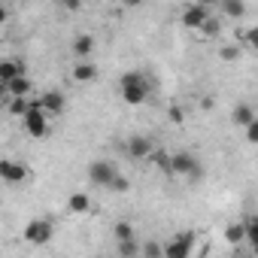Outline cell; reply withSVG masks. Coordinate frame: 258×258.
I'll return each instance as SVG.
<instances>
[{
  "instance_id": "obj_1",
  "label": "cell",
  "mask_w": 258,
  "mask_h": 258,
  "mask_svg": "<svg viewBox=\"0 0 258 258\" xmlns=\"http://www.w3.org/2000/svg\"><path fill=\"white\" fill-rule=\"evenodd\" d=\"M149 79L140 73V70H131V73H124L121 79H118V94H121V100L127 103V106H140V103H146L149 100Z\"/></svg>"
},
{
  "instance_id": "obj_2",
  "label": "cell",
  "mask_w": 258,
  "mask_h": 258,
  "mask_svg": "<svg viewBox=\"0 0 258 258\" xmlns=\"http://www.w3.org/2000/svg\"><path fill=\"white\" fill-rule=\"evenodd\" d=\"M22 124H25V131L31 134V137H37V140H43V137H49V112L43 109V103L40 100H31V106H28V112H25V118H22Z\"/></svg>"
},
{
  "instance_id": "obj_3",
  "label": "cell",
  "mask_w": 258,
  "mask_h": 258,
  "mask_svg": "<svg viewBox=\"0 0 258 258\" xmlns=\"http://www.w3.org/2000/svg\"><path fill=\"white\" fill-rule=\"evenodd\" d=\"M170 176H185V179H201L204 170H201V161L191 155V152H173L170 155Z\"/></svg>"
},
{
  "instance_id": "obj_4",
  "label": "cell",
  "mask_w": 258,
  "mask_h": 258,
  "mask_svg": "<svg viewBox=\"0 0 258 258\" xmlns=\"http://www.w3.org/2000/svg\"><path fill=\"white\" fill-rule=\"evenodd\" d=\"M52 234H55L52 219H34V222L25 225V240H28L31 246H43V243H49Z\"/></svg>"
},
{
  "instance_id": "obj_5",
  "label": "cell",
  "mask_w": 258,
  "mask_h": 258,
  "mask_svg": "<svg viewBox=\"0 0 258 258\" xmlns=\"http://www.w3.org/2000/svg\"><path fill=\"white\" fill-rule=\"evenodd\" d=\"M0 179L7 185H25V182H31V170L19 161L7 158V161H0Z\"/></svg>"
},
{
  "instance_id": "obj_6",
  "label": "cell",
  "mask_w": 258,
  "mask_h": 258,
  "mask_svg": "<svg viewBox=\"0 0 258 258\" xmlns=\"http://www.w3.org/2000/svg\"><path fill=\"white\" fill-rule=\"evenodd\" d=\"M191 249H195V234L191 231H182V234H176L173 240L164 243V255L167 258H188Z\"/></svg>"
},
{
  "instance_id": "obj_7",
  "label": "cell",
  "mask_w": 258,
  "mask_h": 258,
  "mask_svg": "<svg viewBox=\"0 0 258 258\" xmlns=\"http://www.w3.org/2000/svg\"><path fill=\"white\" fill-rule=\"evenodd\" d=\"M115 176H118V173H115V167H112L109 161H91V164H88V179H91V185L109 188Z\"/></svg>"
},
{
  "instance_id": "obj_8",
  "label": "cell",
  "mask_w": 258,
  "mask_h": 258,
  "mask_svg": "<svg viewBox=\"0 0 258 258\" xmlns=\"http://www.w3.org/2000/svg\"><path fill=\"white\" fill-rule=\"evenodd\" d=\"M127 155H131L134 161H149L155 155V146L146 134H134L131 140H127Z\"/></svg>"
},
{
  "instance_id": "obj_9",
  "label": "cell",
  "mask_w": 258,
  "mask_h": 258,
  "mask_svg": "<svg viewBox=\"0 0 258 258\" xmlns=\"http://www.w3.org/2000/svg\"><path fill=\"white\" fill-rule=\"evenodd\" d=\"M207 19H210L207 4H191V7H185V10H182V25H185L188 31H201Z\"/></svg>"
},
{
  "instance_id": "obj_10",
  "label": "cell",
  "mask_w": 258,
  "mask_h": 258,
  "mask_svg": "<svg viewBox=\"0 0 258 258\" xmlns=\"http://www.w3.org/2000/svg\"><path fill=\"white\" fill-rule=\"evenodd\" d=\"M97 79V64H91L88 58H79V64H73V82L88 85Z\"/></svg>"
},
{
  "instance_id": "obj_11",
  "label": "cell",
  "mask_w": 258,
  "mask_h": 258,
  "mask_svg": "<svg viewBox=\"0 0 258 258\" xmlns=\"http://www.w3.org/2000/svg\"><path fill=\"white\" fill-rule=\"evenodd\" d=\"M40 103H43V109H46L49 115H61L64 106H67V100H64L61 91H46V94L40 97Z\"/></svg>"
},
{
  "instance_id": "obj_12",
  "label": "cell",
  "mask_w": 258,
  "mask_h": 258,
  "mask_svg": "<svg viewBox=\"0 0 258 258\" xmlns=\"http://www.w3.org/2000/svg\"><path fill=\"white\" fill-rule=\"evenodd\" d=\"M4 88H7V94H10V97H28V94H31V88H34V82L28 79V73H22V76H16L13 82H7Z\"/></svg>"
},
{
  "instance_id": "obj_13",
  "label": "cell",
  "mask_w": 258,
  "mask_h": 258,
  "mask_svg": "<svg viewBox=\"0 0 258 258\" xmlns=\"http://www.w3.org/2000/svg\"><path fill=\"white\" fill-rule=\"evenodd\" d=\"M22 73H25V64H22V61H13V58H10V61L0 64V82H4V85L13 82V79L22 76Z\"/></svg>"
},
{
  "instance_id": "obj_14",
  "label": "cell",
  "mask_w": 258,
  "mask_h": 258,
  "mask_svg": "<svg viewBox=\"0 0 258 258\" xmlns=\"http://www.w3.org/2000/svg\"><path fill=\"white\" fill-rule=\"evenodd\" d=\"M70 49H73V55H76V58H88V55L94 52V37H91V34H79V37L73 40V46H70Z\"/></svg>"
},
{
  "instance_id": "obj_15",
  "label": "cell",
  "mask_w": 258,
  "mask_h": 258,
  "mask_svg": "<svg viewBox=\"0 0 258 258\" xmlns=\"http://www.w3.org/2000/svg\"><path fill=\"white\" fill-rule=\"evenodd\" d=\"M231 118H234V124L246 127L249 121H255V118H258V112H255L249 103H237V106H234V112H231Z\"/></svg>"
},
{
  "instance_id": "obj_16",
  "label": "cell",
  "mask_w": 258,
  "mask_h": 258,
  "mask_svg": "<svg viewBox=\"0 0 258 258\" xmlns=\"http://www.w3.org/2000/svg\"><path fill=\"white\" fill-rule=\"evenodd\" d=\"M67 210L82 216V213H88V210H91V198H88L85 191H73V195L67 198Z\"/></svg>"
},
{
  "instance_id": "obj_17",
  "label": "cell",
  "mask_w": 258,
  "mask_h": 258,
  "mask_svg": "<svg viewBox=\"0 0 258 258\" xmlns=\"http://www.w3.org/2000/svg\"><path fill=\"white\" fill-rule=\"evenodd\" d=\"M219 10H222V16H228V19H243V16H246V4H243V0H222Z\"/></svg>"
},
{
  "instance_id": "obj_18",
  "label": "cell",
  "mask_w": 258,
  "mask_h": 258,
  "mask_svg": "<svg viewBox=\"0 0 258 258\" xmlns=\"http://www.w3.org/2000/svg\"><path fill=\"white\" fill-rule=\"evenodd\" d=\"M225 240H228L231 246H240V243L246 240V222H237V225H228V228H225Z\"/></svg>"
},
{
  "instance_id": "obj_19",
  "label": "cell",
  "mask_w": 258,
  "mask_h": 258,
  "mask_svg": "<svg viewBox=\"0 0 258 258\" xmlns=\"http://www.w3.org/2000/svg\"><path fill=\"white\" fill-rule=\"evenodd\" d=\"M240 46H243V49H255V52H258V25H252V28H246V31L240 34Z\"/></svg>"
},
{
  "instance_id": "obj_20",
  "label": "cell",
  "mask_w": 258,
  "mask_h": 258,
  "mask_svg": "<svg viewBox=\"0 0 258 258\" xmlns=\"http://www.w3.org/2000/svg\"><path fill=\"white\" fill-rule=\"evenodd\" d=\"M28 106H31V100L28 97H10V115H19V118H25V112H28Z\"/></svg>"
},
{
  "instance_id": "obj_21",
  "label": "cell",
  "mask_w": 258,
  "mask_h": 258,
  "mask_svg": "<svg viewBox=\"0 0 258 258\" xmlns=\"http://www.w3.org/2000/svg\"><path fill=\"white\" fill-rule=\"evenodd\" d=\"M201 34H204V37H219V34H222V22H219V16H210V19L204 22Z\"/></svg>"
},
{
  "instance_id": "obj_22",
  "label": "cell",
  "mask_w": 258,
  "mask_h": 258,
  "mask_svg": "<svg viewBox=\"0 0 258 258\" xmlns=\"http://www.w3.org/2000/svg\"><path fill=\"white\" fill-rule=\"evenodd\" d=\"M246 243L258 252V219H246Z\"/></svg>"
},
{
  "instance_id": "obj_23",
  "label": "cell",
  "mask_w": 258,
  "mask_h": 258,
  "mask_svg": "<svg viewBox=\"0 0 258 258\" xmlns=\"http://www.w3.org/2000/svg\"><path fill=\"white\" fill-rule=\"evenodd\" d=\"M240 49H243V46H222V49H219V58H222L225 64H234V61L240 58Z\"/></svg>"
},
{
  "instance_id": "obj_24",
  "label": "cell",
  "mask_w": 258,
  "mask_h": 258,
  "mask_svg": "<svg viewBox=\"0 0 258 258\" xmlns=\"http://www.w3.org/2000/svg\"><path fill=\"white\" fill-rule=\"evenodd\" d=\"M112 234H115V240H134V228L127 225V222H118L112 228Z\"/></svg>"
},
{
  "instance_id": "obj_25",
  "label": "cell",
  "mask_w": 258,
  "mask_h": 258,
  "mask_svg": "<svg viewBox=\"0 0 258 258\" xmlns=\"http://www.w3.org/2000/svg\"><path fill=\"white\" fill-rule=\"evenodd\" d=\"M137 252H143V246H137L134 240H118V255H137Z\"/></svg>"
},
{
  "instance_id": "obj_26",
  "label": "cell",
  "mask_w": 258,
  "mask_h": 258,
  "mask_svg": "<svg viewBox=\"0 0 258 258\" xmlns=\"http://www.w3.org/2000/svg\"><path fill=\"white\" fill-rule=\"evenodd\" d=\"M152 161H155V167H158V170L170 173V155H167V152H155V155H152Z\"/></svg>"
},
{
  "instance_id": "obj_27",
  "label": "cell",
  "mask_w": 258,
  "mask_h": 258,
  "mask_svg": "<svg viewBox=\"0 0 258 258\" xmlns=\"http://www.w3.org/2000/svg\"><path fill=\"white\" fill-rule=\"evenodd\" d=\"M243 131H246V143L258 146V118H255V121H249V124L243 127Z\"/></svg>"
},
{
  "instance_id": "obj_28",
  "label": "cell",
  "mask_w": 258,
  "mask_h": 258,
  "mask_svg": "<svg viewBox=\"0 0 258 258\" xmlns=\"http://www.w3.org/2000/svg\"><path fill=\"white\" fill-rule=\"evenodd\" d=\"M143 255L158 258V255H164V246H158V243H146V246H143Z\"/></svg>"
},
{
  "instance_id": "obj_29",
  "label": "cell",
  "mask_w": 258,
  "mask_h": 258,
  "mask_svg": "<svg viewBox=\"0 0 258 258\" xmlns=\"http://www.w3.org/2000/svg\"><path fill=\"white\" fill-rule=\"evenodd\" d=\"M127 188H131V182H127L124 176H115L112 185H109V191H127Z\"/></svg>"
},
{
  "instance_id": "obj_30",
  "label": "cell",
  "mask_w": 258,
  "mask_h": 258,
  "mask_svg": "<svg viewBox=\"0 0 258 258\" xmlns=\"http://www.w3.org/2000/svg\"><path fill=\"white\" fill-rule=\"evenodd\" d=\"M61 7H64L67 13H76V10L82 7V0H61Z\"/></svg>"
},
{
  "instance_id": "obj_31",
  "label": "cell",
  "mask_w": 258,
  "mask_h": 258,
  "mask_svg": "<svg viewBox=\"0 0 258 258\" xmlns=\"http://www.w3.org/2000/svg\"><path fill=\"white\" fill-rule=\"evenodd\" d=\"M170 115H173V121H182V109H179V106H173Z\"/></svg>"
},
{
  "instance_id": "obj_32",
  "label": "cell",
  "mask_w": 258,
  "mask_h": 258,
  "mask_svg": "<svg viewBox=\"0 0 258 258\" xmlns=\"http://www.w3.org/2000/svg\"><path fill=\"white\" fill-rule=\"evenodd\" d=\"M121 4H124V7H140L143 0H121Z\"/></svg>"
},
{
  "instance_id": "obj_33",
  "label": "cell",
  "mask_w": 258,
  "mask_h": 258,
  "mask_svg": "<svg viewBox=\"0 0 258 258\" xmlns=\"http://www.w3.org/2000/svg\"><path fill=\"white\" fill-rule=\"evenodd\" d=\"M201 4H222V0H201Z\"/></svg>"
}]
</instances>
